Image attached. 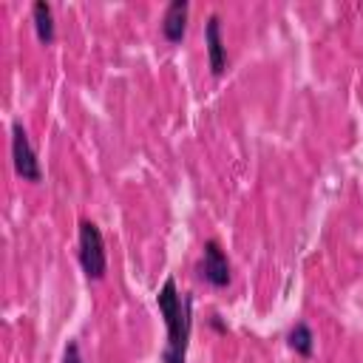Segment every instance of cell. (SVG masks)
<instances>
[{
	"label": "cell",
	"instance_id": "6da1fadb",
	"mask_svg": "<svg viewBox=\"0 0 363 363\" xmlns=\"http://www.w3.org/2000/svg\"><path fill=\"white\" fill-rule=\"evenodd\" d=\"M156 306L164 318L167 326V343L162 349V363H184L187 360V343H190V309H193V298L179 292L173 278H164L162 289L156 292Z\"/></svg>",
	"mask_w": 363,
	"mask_h": 363
},
{
	"label": "cell",
	"instance_id": "7a4b0ae2",
	"mask_svg": "<svg viewBox=\"0 0 363 363\" xmlns=\"http://www.w3.org/2000/svg\"><path fill=\"white\" fill-rule=\"evenodd\" d=\"M79 267L91 281L105 278V269H108L105 238H102V230L91 218L79 221Z\"/></svg>",
	"mask_w": 363,
	"mask_h": 363
},
{
	"label": "cell",
	"instance_id": "3957f363",
	"mask_svg": "<svg viewBox=\"0 0 363 363\" xmlns=\"http://www.w3.org/2000/svg\"><path fill=\"white\" fill-rule=\"evenodd\" d=\"M11 162H14V170L17 176H23L26 182H40L43 179V170H40V159L28 142V133L20 122L11 125Z\"/></svg>",
	"mask_w": 363,
	"mask_h": 363
},
{
	"label": "cell",
	"instance_id": "277c9868",
	"mask_svg": "<svg viewBox=\"0 0 363 363\" xmlns=\"http://www.w3.org/2000/svg\"><path fill=\"white\" fill-rule=\"evenodd\" d=\"M196 269H199V275H201L210 286H216V289H224V286L230 284V278H233L230 261H227V255H224V250H221V244H218L216 238L204 241V247H201V261H199Z\"/></svg>",
	"mask_w": 363,
	"mask_h": 363
},
{
	"label": "cell",
	"instance_id": "5b68a950",
	"mask_svg": "<svg viewBox=\"0 0 363 363\" xmlns=\"http://www.w3.org/2000/svg\"><path fill=\"white\" fill-rule=\"evenodd\" d=\"M204 43H207L210 71H213L216 77H221L224 68H227V45H224V40H221V17H218V14H210V17H207Z\"/></svg>",
	"mask_w": 363,
	"mask_h": 363
},
{
	"label": "cell",
	"instance_id": "8992f818",
	"mask_svg": "<svg viewBox=\"0 0 363 363\" xmlns=\"http://www.w3.org/2000/svg\"><path fill=\"white\" fill-rule=\"evenodd\" d=\"M187 0H173L162 17V34L167 43H182L187 31Z\"/></svg>",
	"mask_w": 363,
	"mask_h": 363
},
{
	"label": "cell",
	"instance_id": "52a82bcc",
	"mask_svg": "<svg viewBox=\"0 0 363 363\" xmlns=\"http://www.w3.org/2000/svg\"><path fill=\"white\" fill-rule=\"evenodd\" d=\"M31 20H34V31H37V40L43 45L54 43V14H51V6L45 0H37L31 6Z\"/></svg>",
	"mask_w": 363,
	"mask_h": 363
},
{
	"label": "cell",
	"instance_id": "ba28073f",
	"mask_svg": "<svg viewBox=\"0 0 363 363\" xmlns=\"http://www.w3.org/2000/svg\"><path fill=\"white\" fill-rule=\"evenodd\" d=\"M286 343H289V349H292L295 354H301V357H309V354L315 352V335H312L309 323L298 320V323L289 329V335H286Z\"/></svg>",
	"mask_w": 363,
	"mask_h": 363
},
{
	"label": "cell",
	"instance_id": "9c48e42d",
	"mask_svg": "<svg viewBox=\"0 0 363 363\" xmlns=\"http://www.w3.org/2000/svg\"><path fill=\"white\" fill-rule=\"evenodd\" d=\"M62 363H82V354H79V343H77V340H71V343L65 346Z\"/></svg>",
	"mask_w": 363,
	"mask_h": 363
},
{
	"label": "cell",
	"instance_id": "30bf717a",
	"mask_svg": "<svg viewBox=\"0 0 363 363\" xmlns=\"http://www.w3.org/2000/svg\"><path fill=\"white\" fill-rule=\"evenodd\" d=\"M210 323H213V329H218V332H227V326L218 320V315H213V320H210Z\"/></svg>",
	"mask_w": 363,
	"mask_h": 363
}]
</instances>
